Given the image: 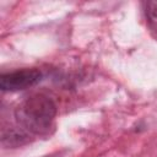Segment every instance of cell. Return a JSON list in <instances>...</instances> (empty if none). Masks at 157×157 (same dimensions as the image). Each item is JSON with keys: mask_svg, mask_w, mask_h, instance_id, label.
Instances as JSON below:
<instances>
[{"mask_svg": "<svg viewBox=\"0 0 157 157\" xmlns=\"http://www.w3.org/2000/svg\"><path fill=\"white\" fill-rule=\"evenodd\" d=\"M56 114V105L45 94L27 97L15 110L18 126L32 134L42 135L49 131Z\"/></svg>", "mask_w": 157, "mask_h": 157, "instance_id": "6da1fadb", "label": "cell"}, {"mask_svg": "<svg viewBox=\"0 0 157 157\" xmlns=\"http://www.w3.org/2000/svg\"><path fill=\"white\" fill-rule=\"evenodd\" d=\"M42 78V72L37 69H22L0 76V88L2 91H20L34 86Z\"/></svg>", "mask_w": 157, "mask_h": 157, "instance_id": "7a4b0ae2", "label": "cell"}, {"mask_svg": "<svg viewBox=\"0 0 157 157\" xmlns=\"http://www.w3.org/2000/svg\"><path fill=\"white\" fill-rule=\"evenodd\" d=\"M144 6L148 28L157 37V1H146Z\"/></svg>", "mask_w": 157, "mask_h": 157, "instance_id": "3957f363", "label": "cell"}]
</instances>
